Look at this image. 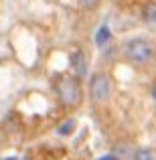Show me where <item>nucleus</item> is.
Returning a JSON list of instances; mask_svg holds the SVG:
<instances>
[{"instance_id": "obj_1", "label": "nucleus", "mask_w": 156, "mask_h": 160, "mask_svg": "<svg viewBox=\"0 0 156 160\" xmlns=\"http://www.w3.org/2000/svg\"><path fill=\"white\" fill-rule=\"evenodd\" d=\"M59 102L65 108H77L83 102V93H81V85H79V77H69V75H63L57 79V85H55Z\"/></svg>"}, {"instance_id": "obj_2", "label": "nucleus", "mask_w": 156, "mask_h": 160, "mask_svg": "<svg viewBox=\"0 0 156 160\" xmlns=\"http://www.w3.org/2000/svg\"><path fill=\"white\" fill-rule=\"evenodd\" d=\"M126 57L134 63V65H148L156 57V47L148 39H130L126 45Z\"/></svg>"}, {"instance_id": "obj_3", "label": "nucleus", "mask_w": 156, "mask_h": 160, "mask_svg": "<svg viewBox=\"0 0 156 160\" xmlns=\"http://www.w3.org/2000/svg\"><path fill=\"white\" fill-rule=\"evenodd\" d=\"M113 91V83L112 77L105 73H93L89 79V95L95 103H105L109 98H112Z\"/></svg>"}, {"instance_id": "obj_4", "label": "nucleus", "mask_w": 156, "mask_h": 160, "mask_svg": "<svg viewBox=\"0 0 156 160\" xmlns=\"http://www.w3.org/2000/svg\"><path fill=\"white\" fill-rule=\"evenodd\" d=\"M69 67L75 73V77H85L87 69H89V63H87V57L81 49H75L73 53L69 55Z\"/></svg>"}, {"instance_id": "obj_5", "label": "nucleus", "mask_w": 156, "mask_h": 160, "mask_svg": "<svg viewBox=\"0 0 156 160\" xmlns=\"http://www.w3.org/2000/svg\"><path fill=\"white\" fill-rule=\"evenodd\" d=\"M142 18L148 27H156V2H150L142 8Z\"/></svg>"}, {"instance_id": "obj_6", "label": "nucleus", "mask_w": 156, "mask_h": 160, "mask_svg": "<svg viewBox=\"0 0 156 160\" xmlns=\"http://www.w3.org/2000/svg\"><path fill=\"white\" fill-rule=\"evenodd\" d=\"M109 41H112V28H109L108 24H103V27L95 32V45H98V47H105Z\"/></svg>"}, {"instance_id": "obj_7", "label": "nucleus", "mask_w": 156, "mask_h": 160, "mask_svg": "<svg viewBox=\"0 0 156 160\" xmlns=\"http://www.w3.org/2000/svg\"><path fill=\"white\" fill-rule=\"evenodd\" d=\"M134 160H156V156L152 154V150L140 148V150H136V154H134Z\"/></svg>"}, {"instance_id": "obj_8", "label": "nucleus", "mask_w": 156, "mask_h": 160, "mask_svg": "<svg viewBox=\"0 0 156 160\" xmlns=\"http://www.w3.org/2000/svg\"><path fill=\"white\" fill-rule=\"evenodd\" d=\"M73 128H75V120H67L65 124H61L57 128V132L61 134V136H69V134L73 132Z\"/></svg>"}, {"instance_id": "obj_9", "label": "nucleus", "mask_w": 156, "mask_h": 160, "mask_svg": "<svg viewBox=\"0 0 156 160\" xmlns=\"http://www.w3.org/2000/svg\"><path fill=\"white\" fill-rule=\"evenodd\" d=\"M99 2H102V0H79V4H81L83 8H87V10H93V8H98Z\"/></svg>"}, {"instance_id": "obj_10", "label": "nucleus", "mask_w": 156, "mask_h": 160, "mask_svg": "<svg viewBox=\"0 0 156 160\" xmlns=\"http://www.w3.org/2000/svg\"><path fill=\"white\" fill-rule=\"evenodd\" d=\"M99 160H120V158L113 156V154H109V156H103V158H99Z\"/></svg>"}, {"instance_id": "obj_11", "label": "nucleus", "mask_w": 156, "mask_h": 160, "mask_svg": "<svg viewBox=\"0 0 156 160\" xmlns=\"http://www.w3.org/2000/svg\"><path fill=\"white\" fill-rule=\"evenodd\" d=\"M150 93H152V98H154V102H156V83L152 85V91H150Z\"/></svg>"}, {"instance_id": "obj_12", "label": "nucleus", "mask_w": 156, "mask_h": 160, "mask_svg": "<svg viewBox=\"0 0 156 160\" xmlns=\"http://www.w3.org/2000/svg\"><path fill=\"white\" fill-rule=\"evenodd\" d=\"M10 160H14V158H10Z\"/></svg>"}]
</instances>
